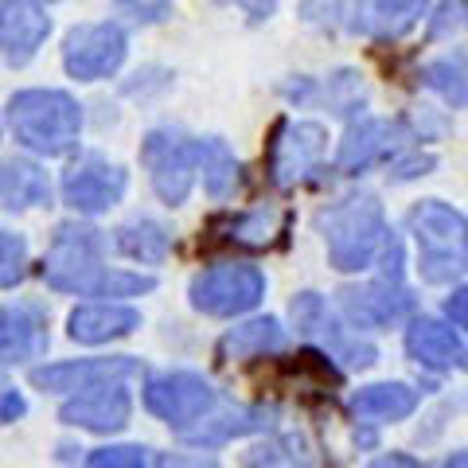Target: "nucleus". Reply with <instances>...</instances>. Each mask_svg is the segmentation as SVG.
Segmentation results:
<instances>
[{
    "mask_svg": "<svg viewBox=\"0 0 468 468\" xmlns=\"http://www.w3.org/2000/svg\"><path fill=\"white\" fill-rule=\"evenodd\" d=\"M8 125L24 149L39 156H63L79 144L82 110L63 90H20L8 101Z\"/></svg>",
    "mask_w": 468,
    "mask_h": 468,
    "instance_id": "1",
    "label": "nucleus"
},
{
    "mask_svg": "<svg viewBox=\"0 0 468 468\" xmlns=\"http://www.w3.org/2000/svg\"><path fill=\"white\" fill-rule=\"evenodd\" d=\"M328 242V261L340 273L367 270L387 242V218L375 196H347L316 218Z\"/></svg>",
    "mask_w": 468,
    "mask_h": 468,
    "instance_id": "2",
    "label": "nucleus"
},
{
    "mask_svg": "<svg viewBox=\"0 0 468 468\" xmlns=\"http://www.w3.org/2000/svg\"><path fill=\"white\" fill-rule=\"evenodd\" d=\"M418 239V270L430 285H445L468 270V218L441 199H426L410 211Z\"/></svg>",
    "mask_w": 468,
    "mask_h": 468,
    "instance_id": "3",
    "label": "nucleus"
},
{
    "mask_svg": "<svg viewBox=\"0 0 468 468\" xmlns=\"http://www.w3.org/2000/svg\"><path fill=\"white\" fill-rule=\"evenodd\" d=\"M110 270L101 266V234L94 227L67 223L58 227L48 261H43V277L58 292H79V297H98L101 277Z\"/></svg>",
    "mask_w": 468,
    "mask_h": 468,
    "instance_id": "4",
    "label": "nucleus"
},
{
    "mask_svg": "<svg viewBox=\"0 0 468 468\" xmlns=\"http://www.w3.org/2000/svg\"><path fill=\"white\" fill-rule=\"evenodd\" d=\"M344 309L359 328H387L399 324L410 313V292L402 285V242L387 234L383 242V273L363 289H344Z\"/></svg>",
    "mask_w": 468,
    "mask_h": 468,
    "instance_id": "5",
    "label": "nucleus"
},
{
    "mask_svg": "<svg viewBox=\"0 0 468 468\" xmlns=\"http://www.w3.org/2000/svg\"><path fill=\"white\" fill-rule=\"evenodd\" d=\"M141 160L149 168V180L165 203H184L203 165V141L184 137L180 129H153L141 144Z\"/></svg>",
    "mask_w": 468,
    "mask_h": 468,
    "instance_id": "6",
    "label": "nucleus"
},
{
    "mask_svg": "<svg viewBox=\"0 0 468 468\" xmlns=\"http://www.w3.org/2000/svg\"><path fill=\"white\" fill-rule=\"evenodd\" d=\"M266 297V277L254 266H215L192 282V304L207 316L250 313Z\"/></svg>",
    "mask_w": 468,
    "mask_h": 468,
    "instance_id": "7",
    "label": "nucleus"
},
{
    "mask_svg": "<svg viewBox=\"0 0 468 468\" xmlns=\"http://www.w3.org/2000/svg\"><path fill=\"white\" fill-rule=\"evenodd\" d=\"M316 5L332 8L335 20L356 36L399 39L418 24V16H426L430 0H316Z\"/></svg>",
    "mask_w": 468,
    "mask_h": 468,
    "instance_id": "8",
    "label": "nucleus"
},
{
    "mask_svg": "<svg viewBox=\"0 0 468 468\" xmlns=\"http://www.w3.org/2000/svg\"><path fill=\"white\" fill-rule=\"evenodd\" d=\"M125 58V32L117 24H82L63 43V67L70 79L98 82L110 79Z\"/></svg>",
    "mask_w": 468,
    "mask_h": 468,
    "instance_id": "9",
    "label": "nucleus"
},
{
    "mask_svg": "<svg viewBox=\"0 0 468 468\" xmlns=\"http://www.w3.org/2000/svg\"><path fill=\"white\" fill-rule=\"evenodd\" d=\"M215 402H218V394L211 390V383L203 375H192V371L153 375L149 383H144V406H149L156 418H165L168 426L199 421Z\"/></svg>",
    "mask_w": 468,
    "mask_h": 468,
    "instance_id": "10",
    "label": "nucleus"
},
{
    "mask_svg": "<svg viewBox=\"0 0 468 468\" xmlns=\"http://www.w3.org/2000/svg\"><path fill=\"white\" fill-rule=\"evenodd\" d=\"M122 196H125V172L98 153L79 156L75 165L63 172V199H67V207H75L79 215L110 211Z\"/></svg>",
    "mask_w": 468,
    "mask_h": 468,
    "instance_id": "11",
    "label": "nucleus"
},
{
    "mask_svg": "<svg viewBox=\"0 0 468 468\" xmlns=\"http://www.w3.org/2000/svg\"><path fill=\"white\" fill-rule=\"evenodd\" d=\"M324 125L316 122H282L270 144V176L277 187H292L309 176L324 156Z\"/></svg>",
    "mask_w": 468,
    "mask_h": 468,
    "instance_id": "12",
    "label": "nucleus"
},
{
    "mask_svg": "<svg viewBox=\"0 0 468 468\" xmlns=\"http://www.w3.org/2000/svg\"><path fill=\"white\" fill-rule=\"evenodd\" d=\"M402 141H410V129L402 122H387V117H363L347 129V137L340 144V156H335V168L347 176L367 172L378 160H387L402 149Z\"/></svg>",
    "mask_w": 468,
    "mask_h": 468,
    "instance_id": "13",
    "label": "nucleus"
},
{
    "mask_svg": "<svg viewBox=\"0 0 468 468\" xmlns=\"http://www.w3.org/2000/svg\"><path fill=\"white\" fill-rule=\"evenodd\" d=\"M292 320H297V328L304 335H313V340L332 347V356L351 363V367H371V363L378 359V351L371 344L351 340V335L340 328V320L328 313V304L320 301L316 292H301V297L292 301Z\"/></svg>",
    "mask_w": 468,
    "mask_h": 468,
    "instance_id": "14",
    "label": "nucleus"
},
{
    "mask_svg": "<svg viewBox=\"0 0 468 468\" xmlns=\"http://www.w3.org/2000/svg\"><path fill=\"white\" fill-rule=\"evenodd\" d=\"M129 414H133V399L129 390L122 387V378H110V383H98V387H86L79 399H70L58 418L67 426H82V430H94V433H113L122 430Z\"/></svg>",
    "mask_w": 468,
    "mask_h": 468,
    "instance_id": "15",
    "label": "nucleus"
},
{
    "mask_svg": "<svg viewBox=\"0 0 468 468\" xmlns=\"http://www.w3.org/2000/svg\"><path fill=\"white\" fill-rule=\"evenodd\" d=\"M48 340V309L39 301H12L0 309V363L39 359Z\"/></svg>",
    "mask_w": 468,
    "mask_h": 468,
    "instance_id": "16",
    "label": "nucleus"
},
{
    "mask_svg": "<svg viewBox=\"0 0 468 468\" xmlns=\"http://www.w3.org/2000/svg\"><path fill=\"white\" fill-rule=\"evenodd\" d=\"M48 32H51V20L43 16L36 0H0V55L8 63L24 67L43 48Z\"/></svg>",
    "mask_w": 468,
    "mask_h": 468,
    "instance_id": "17",
    "label": "nucleus"
},
{
    "mask_svg": "<svg viewBox=\"0 0 468 468\" xmlns=\"http://www.w3.org/2000/svg\"><path fill=\"white\" fill-rule=\"evenodd\" d=\"M137 363L117 356V359H70V363H51V367H36L32 371V383L39 390H86V387H98V383H110V378H125L133 375Z\"/></svg>",
    "mask_w": 468,
    "mask_h": 468,
    "instance_id": "18",
    "label": "nucleus"
},
{
    "mask_svg": "<svg viewBox=\"0 0 468 468\" xmlns=\"http://www.w3.org/2000/svg\"><path fill=\"white\" fill-rule=\"evenodd\" d=\"M406 351L430 371H452V367L468 371V347L452 335V328L441 324V320H430V316L414 320L406 332Z\"/></svg>",
    "mask_w": 468,
    "mask_h": 468,
    "instance_id": "19",
    "label": "nucleus"
},
{
    "mask_svg": "<svg viewBox=\"0 0 468 468\" xmlns=\"http://www.w3.org/2000/svg\"><path fill=\"white\" fill-rule=\"evenodd\" d=\"M141 328V313L129 304H82L70 313V340L79 344H110Z\"/></svg>",
    "mask_w": 468,
    "mask_h": 468,
    "instance_id": "20",
    "label": "nucleus"
},
{
    "mask_svg": "<svg viewBox=\"0 0 468 468\" xmlns=\"http://www.w3.org/2000/svg\"><path fill=\"white\" fill-rule=\"evenodd\" d=\"M273 418H277V410L242 406V410H230V414H223V418H207L196 430H184V441L187 445H207V449H215V445H227V441H234V437H242V433L270 430Z\"/></svg>",
    "mask_w": 468,
    "mask_h": 468,
    "instance_id": "21",
    "label": "nucleus"
},
{
    "mask_svg": "<svg viewBox=\"0 0 468 468\" xmlns=\"http://www.w3.org/2000/svg\"><path fill=\"white\" fill-rule=\"evenodd\" d=\"M0 199L8 211H27V207H43L51 199V184L48 172L32 160H5L0 165Z\"/></svg>",
    "mask_w": 468,
    "mask_h": 468,
    "instance_id": "22",
    "label": "nucleus"
},
{
    "mask_svg": "<svg viewBox=\"0 0 468 468\" xmlns=\"http://www.w3.org/2000/svg\"><path fill=\"white\" fill-rule=\"evenodd\" d=\"M289 215L277 211H246V215H223L215 218V230H227L223 239L234 246H250V250H266L277 242V234H285Z\"/></svg>",
    "mask_w": 468,
    "mask_h": 468,
    "instance_id": "23",
    "label": "nucleus"
},
{
    "mask_svg": "<svg viewBox=\"0 0 468 468\" xmlns=\"http://www.w3.org/2000/svg\"><path fill=\"white\" fill-rule=\"evenodd\" d=\"M351 410L359 418H378V421H402L418 410V390L406 383H378L367 387L351 399Z\"/></svg>",
    "mask_w": 468,
    "mask_h": 468,
    "instance_id": "24",
    "label": "nucleus"
},
{
    "mask_svg": "<svg viewBox=\"0 0 468 468\" xmlns=\"http://www.w3.org/2000/svg\"><path fill=\"white\" fill-rule=\"evenodd\" d=\"M285 347V328L273 316L266 320H250V324L234 328L223 340V356L227 359H258L266 351H282Z\"/></svg>",
    "mask_w": 468,
    "mask_h": 468,
    "instance_id": "25",
    "label": "nucleus"
},
{
    "mask_svg": "<svg viewBox=\"0 0 468 468\" xmlns=\"http://www.w3.org/2000/svg\"><path fill=\"white\" fill-rule=\"evenodd\" d=\"M117 250L133 261H144V266H156V261L168 258L172 239H168L165 227L153 223V218H137V223H125L117 230Z\"/></svg>",
    "mask_w": 468,
    "mask_h": 468,
    "instance_id": "26",
    "label": "nucleus"
},
{
    "mask_svg": "<svg viewBox=\"0 0 468 468\" xmlns=\"http://www.w3.org/2000/svg\"><path fill=\"white\" fill-rule=\"evenodd\" d=\"M203 184H207V192L215 199H223L234 192V184H239V165H234V156L223 141H203Z\"/></svg>",
    "mask_w": 468,
    "mask_h": 468,
    "instance_id": "27",
    "label": "nucleus"
},
{
    "mask_svg": "<svg viewBox=\"0 0 468 468\" xmlns=\"http://www.w3.org/2000/svg\"><path fill=\"white\" fill-rule=\"evenodd\" d=\"M421 79L452 106H468V58H437L421 70Z\"/></svg>",
    "mask_w": 468,
    "mask_h": 468,
    "instance_id": "28",
    "label": "nucleus"
},
{
    "mask_svg": "<svg viewBox=\"0 0 468 468\" xmlns=\"http://www.w3.org/2000/svg\"><path fill=\"white\" fill-rule=\"evenodd\" d=\"M27 266V242L20 234L0 230V285H16Z\"/></svg>",
    "mask_w": 468,
    "mask_h": 468,
    "instance_id": "29",
    "label": "nucleus"
},
{
    "mask_svg": "<svg viewBox=\"0 0 468 468\" xmlns=\"http://www.w3.org/2000/svg\"><path fill=\"white\" fill-rule=\"evenodd\" d=\"M156 457L149 449L141 445H113V449H94L90 457H86V464L90 468H117V464H129V468H141V464H153Z\"/></svg>",
    "mask_w": 468,
    "mask_h": 468,
    "instance_id": "30",
    "label": "nucleus"
},
{
    "mask_svg": "<svg viewBox=\"0 0 468 468\" xmlns=\"http://www.w3.org/2000/svg\"><path fill=\"white\" fill-rule=\"evenodd\" d=\"M113 8L129 20H144V24H156L168 16L172 0H113Z\"/></svg>",
    "mask_w": 468,
    "mask_h": 468,
    "instance_id": "31",
    "label": "nucleus"
},
{
    "mask_svg": "<svg viewBox=\"0 0 468 468\" xmlns=\"http://www.w3.org/2000/svg\"><path fill=\"white\" fill-rule=\"evenodd\" d=\"M24 410H27V402L20 399L16 390H0V426H5V421L24 418Z\"/></svg>",
    "mask_w": 468,
    "mask_h": 468,
    "instance_id": "32",
    "label": "nucleus"
},
{
    "mask_svg": "<svg viewBox=\"0 0 468 468\" xmlns=\"http://www.w3.org/2000/svg\"><path fill=\"white\" fill-rule=\"evenodd\" d=\"M445 313H449L452 324L468 328V289H452V297L445 301Z\"/></svg>",
    "mask_w": 468,
    "mask_h": 468,
    "instance_id": "33",
    "label": "nucleus"
},
{
    "mask_svg": "<svg viewBox=\"0 0 468 468\" xmlns=\"http://www.w3.org/2000/svg\"><path fill=\"white\" fill-rule=\"evenodd\" d=\"M433 168V156H414V160H399L394 165V180H410V176H426Z\"/></svg>",
    "mask_w": 468,
    "mask_h": 468,
    "instance_id": "34",
    "label": "nucleus"
},
{
    "mask_svg": "<svg viewBox=\"0 0 468 468\" xmlns=\"http://www.w3.org/2000/svg\"><path fill=\"white\" fill-rule=\"evenodd\" d=\"M239 5L246 8V12H250V16H270V12H273V0H239Z\"/></svg>",
    "mask_w": 468,
    "mask_h": 468,
    "instance_id": "35",
    "label": "nucleus"
}]
</instances>
